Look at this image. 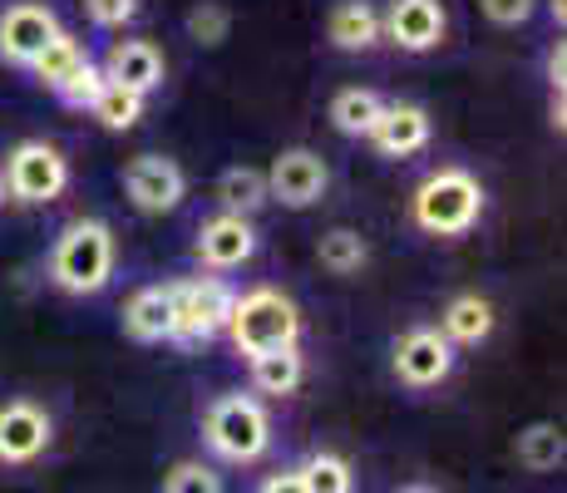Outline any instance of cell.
Listing matches in <instances>:
<instances>
[{
	"mask_svg": "<svg viewBox=\"0 0 567 493\" xmlns=\"http://www.w3.org/2000/svg\"><path fill=\"white\" fill-rule=\"evenodd\" d=\"M380 30L395 50L424 54L444 40V6L440 0H390L385 16H380Z\"/></svg>",
	"mask_w": 567,
	"mask_h": 493,
	"instance_id": "4fadbf2b",
	"label": "cell"
},
{
	"mask_svg": "<svg viewBox=\"0 0 567 493\" xmlns=\"http://www.w3.org/2000/svg\"><path fill=\"white\" fill-rule=\"evenodd\" d=\"M257 493H307V484H301V474H297V469H287V474H271V479H261Z\"/></svg>",
	"mask_w": 567,
	"mask_h": 493,
	"instance_id": "1f68e13d",
	"label": "cell"
},
{
	"mask_svg": "<svg viewBox=\"0 0 567 493\" xmlns=\"http://www.w3.org/2000/svg\"><path fill=\"white\" fill-rule=\"evenodd\" d=\"M124 331L134 336V341H144V346L173 341V287L134 291V301L124 306Z\"/></svg>",
	"mask_w": 567,
	"mask_h": 493,
	"instance_id": "ac0fdd59",
	"label": "cell"
},
{
	"mask_svg": "<svg viewBox=\"0 0 567 493\" xmlns=\"http://www.w3.org/2000/svg\"><path fill=\"white\" fill-rule=\"evenodd\" d=\"M0 207H6V183H0Z\"/></svg>",
	"mask_w": 567,
	"mask_h": 493,
	"instance_id": "d590c367",
	"label": "cell"
},
{
	"mask_svg": "<svg viewBox=\"0 0 567 493\" xmlns=\"http://www.w3.org/2000/svg\"><path fill=\"white\" fill-rule=\"evenodd\" d=\"M326 183H331V168H326V158L316 148H281L267 168V203L301 213V207L321 203Z\"/></svg>",
	"mask_w": 567,
	"mask_h": 493,
	"instance_id": "52a82bcc",
	"label": "cell"
},
{
	"mask_svg": "<svg viewBox=\"0 0 567 493\" xmlns=\"http://www.w3.org/2000/svg\"><path fill=\"white\" fill-rule=\"evenodd\" d=\"M60 30L64 25L50 6H40V0H20V6L0 10V60H6L10 70H30L35 54L45 50Z\"/></svg>",
	"mask_w": 567,
	"mask_h": 493,
	"instance_id": "9c48e42d",
	"label": "cell"
},
{
	"mask_svg": "<svg viewBox=\"0 0 567 493\" xmlns=\"http://www.w3.org/2000/svg\"><path fill=\"white\" fill-rule=\"evenodd\" d=\"M237 291L223 277H193V281H173V341L198 346L227 331Z\"/></svg>",
	"mask_w": 567,
	"mask_h": 493,
	"instance_id": "8992f818",
	"label": "cell"
},
{
	"mask_svg": "<svg viewBox=\"0 0 567 493\" xmlns=\"http://www.w3.org/2000/svg\"><path fill=\"white\" fill-rule=\"evenodd\" d=\"M217 203L223 213H237V217H252L261 203H267V173L252 168V163H237L217 178Z\"/></svg>",
	"mask_w": 567,
	"mask_h": 493,
	"instance_id": "ffe728a7",
	"label": "cell"
},
{
	"mask_svg": "<svg viewBox=\"0 0 567 493\" xmlns=\"http://www.w3.org/2000/svg\"><path fill=\"white\" fill-rule=\"evenodd\" d=\"M301 336V311L287 291L277 287H252L233 301V316H227V341L243 350L247 360L261 356V350L277 346H297Z\"/></svg>",
	"mask_w": 567,
	"mask_h": 493,
	"instance_id": "3957f363",
	"label": "cell"
},
{
	"mask_svg": "<svg viewBox=\"0 0 567 493\" xmlns=\"http://www.w3.org/2000/svg\"><path fill=\"white\" fill-rule=\"evenodd\" d=\"M54 440L50 414L35 400H6L0 404V464H35Z\"/></svg>",
	"mask_w": 567,
	"mask_h": 493,
	"instance_id": "7c38bea8",
	"label": "cell"
},
{
	"mask_svg": "<svg viewBox=\"0 0 567 493\" xmlns=\"http://www.w3.org/2000/svg\"><path fill=\"white\" fill-rule=\"evenodd\" d=\"M380 109H385V99L375 90H341L331 99V129L346 138H365L370 129H375Z\"/></svg>",
	"mask_w": 567,
	"mask_h": 493,
	"instance_id": "7402d4cb",
	"label": "cell"
},
{
	"mask_svg": "<svg viewBox=\"0 0 567 493\" xmlns=\"http://www.w3.org/2000/svg\"><path fill=\"white\" fill-rule=\"evenodd\" d=\"M100 70H104V80H114V84H124V90L148 99L154 90H163L168 64H163V50L154 45V40H114Z\"/></svg>",
	"mask_w": 567,
	"mask_h": 493,
	"instance_id": "5bb4252c",
	"label": "cell"
},
{
	"mask_svg": "<svg viewBox=\"0 0 567 493\" xmlns=\"http://www.w3.org/2000/svg\"><path fill=\"white\" fill-rule=\"evenodd\" d=\"M514 454H518L523 469H533V474H553V469L563 464V454H567V440H563L558 424L538 420V424H528V430L518 434Z\"/></svg>",
	"mask_w": 567,
	"mask_h": 493,
	"instance_id": "603a6c76",
	"label": "cell"
},
{
	"mask_svg": "<svg viewBox=\"0 0 567 493\" xmlns=\"http://www.w3.org/2000/svg\"><path fill=\"white\" fill-rule=\"evenodd\" d=\"M301 380H307V356L297 346H277L252 356V386L261 394H297Z\"/></svg>",
	"mask_w": 567,
	"mask_h": 493,
	"instance_id": "d6986e66",
	"label": "cell"
},
{
	"mask_svg": "<svg viewBox=\"0 0 567 493\" xmlns=\"http://www.w3.org/2000/svg\"><path fill=\"white\" fill-rule=\"evenodd\" d=\"M0 183H6V197H16V203L45 207L70 188V158L54 144H45V138H25V144L10 148Z\"/></svg>",
	"mask_w": 567,
	"mask_h": 493,
	"instance_id": "5b68a950",
	"label": "cell"
},
{
	"mask_svg": "<svg viewBox=\"0 0 567 493\" xmlns=\"http://www.w3.org/2000/svg\"><path fill=\"white\" fill-rule=\"evenodd\" d=\"M193 251H198V261H203L207 271H237V267H247V261L257 257V227H252V217H237V213L207 217V223L198 227V243H193Z\"/></svg>",
	"mask_w": 567,
	"mask_h": 493,
	"instance_id": "8fae6325",
	"label": "cell"
},
{
	"mask_svg": "<svg viewBox=\"0 0 567 493\" xmlns=\"http://www.w3.org/2000/svg\"><path fill=\"white\" fill-rule=\"evenodd\" d=\"M484 6V16L494 20L498 30H518L533 20V10H538V0H478Z\"/></svg>",
	"mask_w": 567,
	"mask_h": 493,
	"instance_id": "f546056e",
	"label": "cell"
},
{
	"mask_svg": "<svg viewBox=\"0 0 567 493\" xmlns=\"http://www.w3.org/2000/svg\"><path fill=\"white\" fill-rule=\"evenodd\" d=\"M100 90H104V70H100L94 60H84L80 70H74L70 80H64L54 94H60V104H70V109H90V104H94V94H100Z\"/></svg>",
	"mask_w": 567,
	"mask_h": 493,
	"instance_id": "f1b7e54d",
	"label": "cell"
},
{
	"mask_svg": "<svg viewBox=\"0 0 567 493\" xmlns=\"http://www.w3.org/2000/svg\"><path fill=\"white\" fill-rule=\"evenodd\" d=\"M440 331L450 346H484L494 336V301L478 291L450 296V306L440 311Z\"/></svg>",
	"mask_w": 567,
	"mask_h": 493,
	"instance_id": "e0dca14e",
	"label": "cell"
},
{
	"mask_svg": "<svg viewBox=\"0 0 567 493\" xmlns=\"http://www.w3.org/2000/svg\"><path fill=\"white\" fill-rule=\"evenodd\" d=\"M84 60H90V50H84V40H80V35H70V30H60V35H54L50 45L35 54V64H30V74H35V80L45 84V90H60V84L70 80V74L80 70Z\"/></svg>",
	"mask_w": 567,
	"mask_h": 493,
	"instance_id": "44dd1931",
	"label": "cell"
},
{
	"mask_svg": "<svg viewBox=\"0 0 567 493\" xmlns=\"http://www.w3.org/2000/svg\"><path fill=\"white\" fill-rule=\"evenodd\" d=\"M430 134H434V124L420 104H385L365 138L375 144L380 158H410V153L430 148Z\"/></svg>",
	"mask_w": 567,
	"mask_h": 493,
	"instance_id": "9a60e30c",
	"label": "cell"
},
{
	"mask_svg": "<svg viewBox=\"0 0 567 493\" xmlns=\"http://www.w3.org/2000/svg\"><path fill=\"white\" fill-rule=\"evenodd\" d=\"M90 114L100 119L109 134H128V129H134L138 119H144V94H134V90H124V84L104 80V90L94 94Z\"/></svg>",
	"mask_w": 567,
	"mask_h": 493,
	"instance_id": "d4e9b609",
	"label": "cell"
},
{
	"mask_svg": "<svg viewBox=\"0 0 567 493\" xmlns=\"http://www.w3.org/2000/svg\"><path fill=\"white\" fill-rule=\"evenodd\" d=\"M84 10H90V20L100 30H118L138 16V0H84Z\"/></svg>",
	"mask_w": 567,
	"mask_h": 493,
	"instance_id": "4dcf8cb0",
	"label": "cell"
},
{
	"mask_svg": "<svg viewBox=\"0 0 567 493\" xmlns=\"http://www.w3.org/2000/svg\"><path fill=\"white\" fill-rule=\"evenodd\" d=\"M297 474H301V484H307V493H355L351 464H346L341 454H331V449H316Z\"/></svg>",
	"mask_w": 567,
	"mask_h": 493,
	"instance_id": "484cf974",
	"label": "cell"
},
{
	"mask_svg": "<svg viewBox=\"0 0 567 493\" xmlns=\"http://www.w3.org/2000/svg\"><path fill=\"white\" fill-rule=\"evenodd\" d=\"M114 261H118L114 227L100 223V217H74L50 251V281L70 296H94L109 287Z\"/></svg>",
	"mask_w": 567,
	"mask_h": 493,
	"instance_id": "6da1fadb",
	"label": "cell"
},
{
	"mask_svg": "<svg viewBox=\"0 0 567 493\" xmlns=\"http://www.w3.org/2000/svg\"><path fill=\"white\" fill-rule=\"evenodd\" d=\"M203 440L227 464H257L271 449V414L252 394H217L203 410Z\"/></svg>",
	"mask_w": 567,
	"mask_h": 493,
	"instance_id": "277c9868",
	"label": "cell"
},
{
	"mask_svg": "<svg viewBox=\"0 0 567 493\" xmlns=\"http://www.w3.org/2000/svg\"><path fill=\"white\" fill-rule=\"evenodd\" d=\"M414 227L430 237H464L484 217V183L468 168H434L414 188Z\"/></svg>",
	"mask_w": 567,
	"mask_h": 493,
	"instance_id": "7a4b0ae2",
	"label": "cell"
},
{
	"mask_svg": "<svg viewBox=\"0 0 567 493\" xmlns=\"http://www.w3.org/2000/svg\"><path fill=\"white\" fill-rule=\"evenodd\" d=\"M124 193L128 203L138 207V213H173V207L183 203V193H188V178H183V168L173 158H163V153H144V158H134L124 168Z\"/></svg>",
	"mask_w": 567,
	"mask_h": 493,
	"instance_id": "30bf717a",
	"label": "cell"
},
{
	"mask_svg": "<svg viewBox=\"0 0 567 493\" xmlns=\"http://www.w3.org/2000/svg\"><path fill=\"white\" fill-rule=\"evenodd\" d=\"M390 366H395L400 386L410 390H434L444 386V380L454 376V346L444 341L440 326H414L395 341V356H390Z\"/></svg>",
	"mask_w": 567,
	"mask_h": 493,
	"instance_id": "ba28073f",
	"label": "cell"
},
{
	"mask_svg": "<svg viewBox=\"0 0 567 493\" xmlns=\"http://www.w3.org/2000/svg\"><path fill=\"white\" fill-rule=\"evenodd\" d=\"M548 16H553V25H563V20H567V0H548Z\"/></svg>",
	"mask_w": 567,
	"mask_h": 493,
	"instance_id": "836d02e7",
	"label": "cell"
},
{
	"mask_svg": "<svg viewBox=\"0 0 567 493\" xmlns=\"http://www.w3.org/2000/svg\"><path fill=\"white\" fill-rule=\"evenodd\" d=\"M163 493H223V479H217V469H207L203 459H183V464L168 469Z\"/></svg>",
	"mask_w": 567,
	"mask_h": 493,
	"instance_id": "83f0119b",
	"label": "cell"
},
{
	"mask_svg": "<svg viewBox=\"0 0 567 493\" xmlns=\"http://www.w3.org/2000/svg\"><path fill=\"white\" fill-rule=\"evenodd\" d=\"M316 257H321V267L331 271V277H355V271L370 261V247L361 233H351V227H331V233L316 243Z\"/></svg>",
	"mask_w": 567,
	"mask_h": 493,
	"instance_id": "cb8c5ba5",
	"label": "cell"
},
{
	"mask_svg": "<svg viewBox=\"0 0 567 493\" xmlns=\"http://www.w3.org/2000/svg\"><path fill=\"white\" fill-rule=\"evenodd\" d=\"M326 40L346 54L375 50L380 40H385V30H380V10L370 6V0H341V6L326 16Z\"/></svg>",
	"mask_w": 567,
	"mask_h": 493,
	"instance_id": "2e32d148",
	"label": "cell"
},
{
	"mask_svg": "<svg viewBox=\"0 0 567 493\" xmlns=\"http://www.w3.org/2000/svg\"><path fill=\"white\" fill-rule=\"evenodd\" d=\"M400 493H440V489H430V484H405Z\"/></svg>",
	"mask_w": 567,
	"mask_h": 493,
	"instance_id": "e575fe53",
	"label": "cell"
},
{
	"mask_svg": "<svg viewBox=\"0 0 567 493\" xmlns=\"http://www.w3.org/2000/svg\"><path fill=\"white\" fill-rule=\"evenodd\" d=\"M233 35V10L217 6V0H198V6L188 10V40H198V45H223V40Z\"/></svg>",
	"mask_w": 567,
	"mask_h": 493,
	"instance_id": "4316f807",
	"label": "cell"
},
{
	"mask_svg": "<svg viewBox=\"0 0 567 493\" xmlns=\"http://www.w3.org/2000/svg\"><path fill=\"white\" fill-rule=\"evenodd\" d=\"M548 84H553V94H563V84H567V60H563V45L548 54Z\"/></svg>",
	"mask_w": 567,
	"mask_h": 493,
	"instance_id": "d6a6232c",
	"label": "cell"
}]
</instances>
